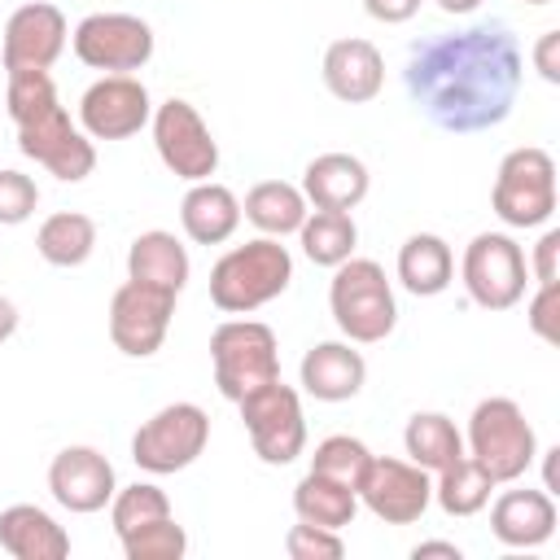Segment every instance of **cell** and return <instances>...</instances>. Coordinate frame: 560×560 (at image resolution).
<instances>
[{"mask_svg":"<svg viewBox=\"0 0 560 560\" xmlns=\"http://www.w3.org/2000/svg\"><path fill=\"white\" fill-rule=\"evenodd\" d=\"M402 83L433 127L477 136L508 122L525 83V52L503 22H477L420 39L407 52Z\"/></svg>","mask_w":560,"mask_h":560,"instance_id":"1","label":"cell"},{"mask_svg":"<svg viewBox=\"0 0 560 560\" xmlns=\"http://www.w3.org/2000/svg\"><path fill=\"white\" fill-rule=\"evenodd\" d=\"M293 280V254L276 236H254L245 245H232L210 267V302L223 315H249L267 302H276Z\"/></svg>","mask_w":560,"mask_h":560,"instance_id":"2","label":"cell"},{"mask_svg":"<svg viewBox=\"0 0 560 560\" xmlns=\"http://www.w3.org/2000/svg\"><path fill=\"white\" fill-rule=\"evenodd\" d=\"M328 311L346 341L354 346L385 341L398 324V302H394V284L385 267L376 258H354V254L337 262L328 280Z\"/></svg>","mask_w":560,"mask_h":560,"instance_id":"3","label":"cell"},{"mask_svg":"<svg viewBox=\"0 0 560 560\" xmlns=\"http://www.w3.org/2000/svg\"><path fill=\"white\" fill-rule=\"evenodd\" d=\"M464 451L494 477V486H512V481H521L534 468L538 438H534V424L525 420L521 402H512V398H481L472 407V416H468Z\"/></svg>","mask_w":560,"mask_h":560,"instance_id":"4","label":"cell"},{"mask_svg":"<svg viewBox=\"0 0 560 560\" xmlns=\"http://www.w3.org/2000/svg\"><path fill=\"white\" fill-rule=\"evenodd\" d=\"M210 363H214L219 394L228 402H241L245 394H254L280 376L276 332L258 319H223L210 332Z\"/></svg>","mask_w":560,"mask_h":560,"instance_id":"5","label":"cell"},{"mask_svg":"<svg viewBox=\"0 0 560 560\" xmlns=\"http://www.w3.org/2000/svg\"><path fill=\"white\" fill-rule=\"evenodd\" d=\"M490 206L508 228H542L556 214V158L538 144L503 153L490 188Z\"/></svg>","mask_w":560,"mask_h":560,"instance_id":"6","label":"cell"},{"mask_svg":"<svg viewBox=\"0 0 560 560\" xmlns=\"http://www.w3.org/2000/svg\"><path fill=\"white\" fill-rule=\"evenodd\" d=\"M459 280H464L468 298L481 311H512L525 298V284H529L525 249L508 232H477L464 245Z\"/></svg>","mask_w":560,"mask_h":560,"instance_id":"7","label":"cell"},{"mask_svg":"<svg viewBox=\"0 0 560 560\" xmlns=\"http://www.w3.org/2000/svg\"><path fill=\"white\" fill-rule=\"evenodd\" d=\"M241 420L249 433V446L262 464H293L306 451V416H302V398L293 385H284L280 376L267 381L262 389L245 394L241 402Z\"/></svg>","mask_w":560,"mask_h":560,"instance_id":"8","label":"cell"},{"mask_svg":"<svg viewBox=\"0 0 560 560\" xmlns=\"http://www.w3.org/2000/svg\"><path fill=\"white\" fill-rule=\"evenodd\" d=\"M206 442H210V416L197 402H166L136 429L131 459H136V468L166 477V472L197 464Z\"/></svg>","mask_w":560,"mask_h":560,"instance_id":"9","label":"cell"},{"mask_svg":"<svg viewBox=\"0 0 560 560\" xmlns=\"http://www.w3.org/2000/svg\"><path fill=\"white\" fill-rule=\"evenodd\" d=\"M153 149L162 158V166L184 179V184H201L219 171V140L210 136L206 118L197 114L192 101L171 96L162 105H153Z\"/></svg>","mask_w":560,"mask_h":560,"instance_id":"10","label":"cell"},{"mask_svg":"<svg viewBox=\"0 0 560 560\" xmlns=\"http://www.w3.org/2000/svg\"><path fill=\"white\" fill-rule=\"evenodd\" d=\"M70 44L88 70L131 74V70H144L153 57V26L136 13H88L74 26Z\"/></svg>","mask_w":560,"mask_h":560,"instance_id":"11","label":"cell"},{"mask_svg":"<svg viewBox=\"0 0 560 560\" xmlns=\"http://www.w3.org/2000/svg\"><path fill=\"white\" fill-rule=\"evenodd\" d=\"M359 503L385 521V525H416L429 503H433V472L411 464V459H394V455H372L363 481H359Z\"/></svg>","mask_w":560,"mask_h":560,"instance_id":"12","label":"cell"},{"mask_svg":"<svg viewBox=\"0 0 560 560\" xmlns=\"http://www.w3.org/2000/svg\"><path fill=\"white\" fill-rule=\"evenodd\" d=\"M171 315H175V293L140 280H122L109 298V341L127 359H149L162 350Z\"/></svg>","mask_w":560,"mask_h":560,"instance_id":"13","label":"cell"},{"mask_svg":"<svg viewBox=\"0 0 560 560\" xmlns=\"http://www.w3.org/2000/svg\"><path fill=\"white\" fill-rule=\"evenodd\" d=\"M18 149L31 162H39L48 175H57L61 184H79L96 166V144H92V136L83 127L70 122L66 105H52L48 114L22 122L18 127Z\"/></svg>","mask_w":560,"mask_h":560,"instance_id":"14","label":"cell"},{"mask_svg":"<svg viewBox=\"0 0 560 560\" xmlns=\"http://www.w3.org/2000/svg\"><path fill=\"white\" fill-rule=\"evenodd\" d=\"M149 118H153V101L136 74H101L79 96V127L92 140H127Z\"/></svg>","mask_w":560,"mask_h":560,"instance_id":"15","label":"cell"},{"mask_svg":"<svg viewBox=\"0 0 560 560\" xmlns=\"http://www.w3.org/2000/svg\"><path fill=\"white\" fill-rule=\"evenodd\" d=\"M66 35H70L66 13L48 0H31L9 13L4 39H0V61L9 74L13 70H52V61L66 52Z\"/></svg>","mask_w":560,"mask_h":560,"instance_id":"16","label":"cell"},{"mask_svg":"<svg viewBox=\"0 0 560 560\" xmlns=\"http://www.w3.org/2000/svg\"><path fill=\"white\" fill-rule=\"evenodd\" d=\"M114 490H118L114 464L96 446H66L48 464V494L74 516H92L109 508Z\"/></svg>","mask_w":560,"mask_h":560,"instance_id":"17","label":"cell"},{"mask_svg":"<svg viewBox=\"0 0 560 560\" xmlns=\"http://www.w3.org/2000/svg\"><path fill=\"white\" fill-rule=\"evenodd\" d=\"M324 88L346 105H368L385 88V57L372 39L346 35L324 48Z\"/></svg>","mask_w":560,"mask_h":560,"instance_id":"18","label":"cell"},{"mask_svg":"<svg viewBox=\"0 0 560 560\" xmlns=\"http://www.w3.org/2000/svg\"><path fill=\"white\" fill-rule=\"evenodd\" d=\"M490 534L512 551H534L556 534V499L551 490L516 486L490 503Z\"/></svg>","mask_w":560,"mask_h":560,"instance_id":"19","label":"cell"},{"mask_svg":"<svg viewBox=\"0 0 560 560\" xmlns=\"http://www.w3.org/2000/svg\"><path fill=\"white\" fill-rule=\"evenodd\" d=\"M298 381H302V389H306L315 402H346V398H354V394L363 389L368 363H363V354L354 350V341H315V346L302 354Z\"/></svg>","mask_w":560,"mask_h":560,"instance_id":"20","label":"cell"},{"mask_svg":"<svg viewBox=\"0 0 560 560\" xmlns=\"http://www.w3.org/2000/svg\"><path fill=\"white\" fill-rule=\"evenodd\" d=\"M298 188L315 210H354L368 197L372 175L354 153H319L306 162Z\"/></svg>","mask_w":560,"mask_h":560,"instance_id":"21","label":"cell"},{"mask_svg":"<svg viewBox=\"0 0 560 560\" xmlns=\"http://www.w3.org/2000/svg\"><path fill=\"white\" fill-rule=\"evenodd\" d=\"M0 547L13 560H66L70 534L35 503H13L0 512Z\"/></svg>","mask_w":560,"mask_h":560,"instance_id":"22","label":"cell"},{"mask_svg":"<svg viewBox=\"0 0 560 560\" xmlns=\"http://www.w3.org/2000/svg\"><path fill=\"white\" fill-rule=\"evenodd\" d=\"M179 223L192 245H223L241 228V197L228 184L201 179L179 201Z\"/></svg>","mask_w":560,"mask_h":560,"instance_id":"23","label":"cell"},{"mask_svg":"<svg viewBox=\"0 0 560 560\" xmlns=\"http://www.w3.org/2000/svg\"><path fill=\"white\" fill-rule=\"evenodd\" d=\"M188 271H192V262L175 232L153 228L127 245V280H140V284H153V289H166L179 298L188 284Z\"/></svg>","mask_w":560,"mask_h":560,"instance_id":"24","label":"cell"},{"mask_svg":"<svg viewBox=\"0 0 560 560\" xmlns=\"http://www.w3.org/2000/svg\"><path fill=\"white\" fill-rule=\"evenodd\" d=\"M455 280V254L438 232H416L398 245V284L416 298H438Z\"/></svg>","mask_w":560,"mask_h":560,"instance_id":"25","label":"cell"},{"mask_svg":"<svg viewBox=\"0 0 560 560\" xmlns=\"http://www.w3.org/2000/svg\"><path fill=\"white\" fill-rule=\"evenodd\" d=\"M241 214H245L262 236L284 241V236H293V232L302 228V219H306V197H302L298 184L262 179V184H254V188L245 192Z\"/></svg>","mask_w":560,"mask_h":560,"instance_id":"26","label":"cell"},{"mask_svg":"<svg viewBox=\"0 0 560 560\" xmlns=\"http://www.w3.org/2000/svg\"><path fill=\"white\" fill-rule=\"evenodd\" d=\"M490 494H494V477L468 451L433 472V503L446 516H477L490 503Z\"/></svg>","mask_w":560,"mask_h":560,"instance_id":"27","label":"cell"},{"mask_svg":"<svg viewBox=\"0 0 560 560\" xmlns=\"http://www.w3.org/2000/svg\"><path fill=\"white\" fill-rule=\"evenodd\" d=\"M35 249L48 267H83L96 249V223L79 210H57L39 223Z\"/></svg>","mask_w":560,"mask_h":560,"instance_id":"28","label":"cell"},{"mask_svg":"<svg viewBox=\"0 0 560 560\" xmlns=\"http://www.w3.org/2000/svg\"><path fill=\"white\" fill-rule=\"evenodd\" d=\"M293 512L298 521L306 525H324V529H346L354 525V512H359V494L350 486H337L319 472H306L298 486H293Z\"/></svg>","mask_w":560,"mask_h":560,"instance_id":"29","label":"cell"},{"mask_svg":"<svg viewBox=\"0 0 560 560\" xmlns=\"http://www.w3.org/2000/svg\"><path fill=\"white\" fill-rule=\"evenodd\" d=\"M298 241H302V254L315 267H337L354 254L359 228H354L350 210H306V219L298 228Z\"/></svg>","mask_w":560,"mask_h":560,"instance_id":"30","label":"cell"},{"mask_svg":"<svg viewBox=\"0 0 560 560\" xmlns=\"http://www.w3.org/2000/svg\"><path fill=\"white\" fill-rule=\"evenodd\" d=\"M402 446H407L411 464L438 472V468H446L451 459L464 455V433H459L455 420L442 416V411H416V416L407 420V429H402Z\"/></svg>","mask_w":560,"mask_h":560,"instance_id":"31","label":"cell"},{"mask_svg":"<svg viewBox=\"0 0 560 560\" xmlns=\"http://www.w3.org/2000/svg\"><path fill=\"white\" fill-rule=\"evenodd\" d=\"M368 464H372V451H368L359 438H350V433L324 438V442L315 446V455H311V472H319V477H328V481H337V486H350V490H359Z\"/></svg>","mask_w":560,"mask_h":560,"instance_id":"32","label":"cell"},{"mask_svg":"<svg viewBox=\"0 0 560 560\" xmlns=\"http://www.w3.org/2000/svg\"><path fill=\"white\" fill-rule=\"evenodd\" d=\"M162 516H175L171 512V499L162 486L153 481H131V486H118L114 499H109V521H114V534L122 538L127 529L136 525H149V521H162Z\"/></svg>","mask_w":560,"mask_h":560,"instance_id":"33","label":"cell"},{"mask_svg":"<svg viewBox=\"0 0 560 560\" xmlns=\"http://www.w3.org/2000/svg\"><path fill=\"white\" fill-rule=\"evenodd\" d=\"M52 105H61V101H57V83H52L48 70H13V74H9L4 109H9L13 127H22V122L48 114Z\"/></svg>","mask_w":560,"mask_h":560,"instance_id":"34","label":"cell"},{"mask_svg":"<svg viewBox=\"0 0 560 560\" xmlns=\"http://www.w3.org/2000/svg\"><path fill=\"white\" fill-rule=\"evenodd\" d=\"M118 542H122L127 560H184V551H188V534H184V525H175V516L136 525Z\"/></svg>","mask_w":560,"mask_h":560,"instance_id":"35","label":"cell"},{"mask_svg":"<svg viewBox=\"0 0 560 560\" xmlns=\"http://www.w3.org/2000/svg\"><path fill=\"white\" fill-rule=\"evenodd\" d=\"M284 551L293 560H341L346 556V542H341V529H324V525L298 521L284 534Z\"/></svg>","mask_w":560,"mask_h":560,"instance_id":"36","label":"cell"},{"mask_svg":"<svg viewBox=\"0 0 560 560\" xmlns=\"http://www.w3.org/2000/svg\"><path fill=\"white\" fill-rule=\"evenodd\" d=\"M35 206H39L35 179L22 175V171H13V166H4V171H0V228L26 223V219L35 214Z\"/></svg>","mask_w":560,"mask_h":560,"instance_id":"37","label":"cell"},{"mask_svg":"<svg viewBox=\"0 0 560 560\" xmlns=\"http://www.w3.org/2000/svg\"><path fill=\"white\" fill-rule=\"evenodd\" d=\"M525 324H529V332L542 337L547 346L560 341V280L538 284V293H534L529 306H525Z\"/></svg>","mask_w":560,"mask_h":560,"instance_id":"38","label":"cell"},{"mask_svg":"<svg viewBox=\"0 0 560 560\" xmlns=\"http://www.w3.org/2000/svg\"><path fill=\"white\" fill-rule=\"evenodd\" d=\"M556 254H560V228H547V232L538 236V245H534V258H529V276H534L538 284L560 280V271H556Z\"/></svg>","mask_w":560,"mask_h":560,"instance_id":"39","label":"cell"},{"mask_svg":"<svg viewBox=\"0 0 560 560\" xmlns=\"http://www.w3.org/2000/svg\"><path fill=\"white\" fill-rule=\"evenodd\" d=\"M534 70L547 83H560V31H542L534 44Z\"/></svg>","mask_w":560,"mask_h":560,"instance_id":"40","label":"cell"},{"mask_svg":"<svg viewBox=\"0 0 560 560\" xmlns=\"http://www.w3.org/2000/svg\"><path fill=\"white\" fill-rule=\"evenodd\" d=\"M363 9H368V18L398 26V22H411L420 13V0H363Z\"/></svg>","mask_w":560,"mask_h":560,"instance_id":"41","label":"cell"},{"mask_svg":"<svg viewBox=\"0 0 560 560\" xmlns=\"http://www.w3.org/2000/svg\"><path fill=\"white\" fill-rule=\"evenodd\" d=\"M411 556H416V560H424V556H446V560H459L464 551H459L455 542H442V538H429V542H416V547H411Z\"/></svg>","mask_w":560,"mask_h":560,"instance_id":"42","label":"cell"},{"mask_svg":"<svg viewBox=\"0 0 560 560\" xmlns=\"http://www.w3.org/2000/svg\"><path fill=\"white\" fill-rule=\"evenodd\" d=\"M13 332H18V306L0 293V341H9Z\"/></svg>","mask_w":560,"mask_h":560,"instance_id":"43","label":"cell"},{"mask_svg":"<svg viewBox=\"0 0 560 560\" xmlns=\"http://www.w3.org/2000/svg\"><path fill=\"white\" fill-rule=\"evenodd\" d=\"M442 4V13H455V18H464V13H472L481 0H438Z\"/></svg>","mask_w":560,"mask_h":560,"instance_id":"44","label":"cell"},{"mask_svg":"<svg viewBox=\"0 0 560 560\" xmlns=\"http://www.w3.org/2000/svg\"><path fill=\"white\" fill-rule=\"evenodd\" d=\"M525 4H551V0H525Z\"/></svg>","mask_w":560,"mask_h":560,"instance_id":"45","label":"cell"}]
</instances>
